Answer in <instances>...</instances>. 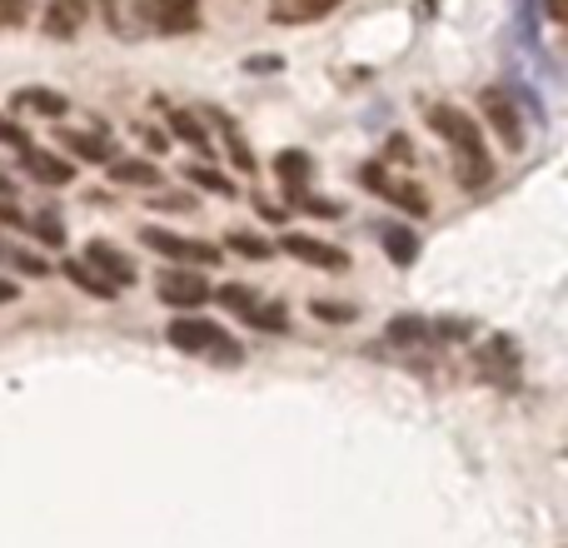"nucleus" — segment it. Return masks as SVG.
<instances>
[{
	"instance_id": "1",
	"label": "nucleus",
	"mask_w": 568,
	"mask_h": 548,
	"mask_svg": "<svg viewBox=\"0 0 568 548\" xmlns=\"http://www.w3.org/2000/svg\"><path fill=\"white\" fill-rule=\"evenodd\" d=\"M429 125L439 130L444 150H449L454 180H459L464 190L494 185V155H489V140H484V130L474 125V115H464L459 105H429Z\"/></svg>"
},
{
	"instance_id": "2",
	"label": "nucleus",
	"mask_w": 568,
	"mask_h": 548,
	"mask_svg": "<svg viewBox=\"0 0 568 548\" xmlns=\"http://www.w3.org/2000/svg\"><path fill=\"white\" fill-rule=\"evenodd\" d=\"M165 344H175L180 354H195V359L240 364V344L230 339V329H220L215 319H200V314H185V319H170Z\"/></svg>"
},
{
	"instance_id": "3",
	"label": "nucleus",
	"mask_w": 568,
	"mask_h": 548,
	"mask_svg": "<svg viewBox=\"0 0 568 548\" xmlns=\"http://www.w3.org/2000/svg\"><path fill=\"white\" fill-rule=\"evenodd\" d=\"M215 300L225 304V309L235 314V319H245L250 329L280 334L284 324H290V319H284V309H280V304H265L255 290H250V284H220V290H215Z\"/></svg>"
},
{
	"instance_id": "4",
	"label": "nucleus",
	"mask_w": 568,
	"mask_h": 548,
	"mask_svg": "<svg viewBox=\"0 0 568 548\" xmlns=\"http://www.w3.org/2000/svg\"><path fill=\"white\" fill-rule=\"evenodd\" d=\"M145 26H155L160 35H195L200 30V0H135Z\"/></svg>"
},
{
	"instance_id": "5",
	"label": "nucleus",
	"mask_w": 568,
	"mask_h": 548,
	"mask_svg": "<svg viewBox=\"0 0 568 548\" xmlns=\"http://www.w3.org/2000/svg\"><path fill=\"white\" fill-rule=\"evenodd\" d=\"M140 240H145V245L155 250V255L180 260V265H220V250L210 245V240H185V235H170V230H160V225H150Z\"/></svg>"
},
{
	"instance_id": "6",
	"label": "nucleus",
	"mask_w": 568,
	"mask_h": 548,
	"mask_svg": "<svg viewBox=\"0 0 568 548\" xmlns=\"http://www.w3.org/2000/svg\"><path fill=\"white\" fill-rule=\"evenodd\" d=\"M479 105H484V115H489L494 135L504 140V150H524V115H519V105H514L509 90L489 85V90L479 95Z\"/></svg>"
},
{
	"instance_id": "7",
	"label": "nucleus",
	"mask_w": 568,
	"mask_h": 548,
	"mask_svg": "<svg viewBox=\"0 0 568 548\" xmlns=\"http://www.w3.org/2000/svg\"><path fill=\"white\" fill-rule=\"evenodd\" d=\"M155 290H160V300H165L170 309H200V304L210 300V280L205 274H195V270H165L155 280Z\"/></svg>"
},
{
	"instance_id": "8",
	"label": "nucleus",
	"mask_w": 568,
	"mask_h": 548,
	"mask_svg": "<svg viewBox=\"0 0 568 548\" xmlns=\"http://www.w3.org/2000/svg\"><path fill=\"white\" fill-rule=\"evenodd\" d=\"M280 250L310 270H349V255H344L339 245H324V240H314V235H284Z\"/></svg>"
},
{
	"instance_id": "9",
	"label": "nucleus",
	"mask_w": 568,
	"mask_h": 548,
	"mask_svg": "<svg viewBox=\"0 0 568 548\" xmlns=\"http://www.w3.org/2000/svg\"><path fill=\"white\" fill-rule=\"evenodd\" d=\"M80 260H85V265L95 270L100 280H105L115 294L125 290V284H135V265H130V260L120 255L115 245H105V240H90V245H85V255H80Z\"/></svg>"
},
{
	"instance_id": "10",
	"label": "nucleus",
	"mask_w": 568,
	"mask_h": 548,
	"mask_svg": "<svg viewBox=\"0 0 568 548\" xmlns=\"http://www.w3.org/2000/svg\"><path fill=\"white\" fill-rule=\"evenodd\" d=\"M359 180L374 190V195L394 200V205H399V210H414V215H424V210H429V200H424L419 190H414V185H404V180H394V175H384L379 165H364V170H359Z\"/></svg>"
},
{
	"instance_id": "11",
	"label": "nucleus",
	"mask_w": 568,
	"mask_h": 548,
	"mask_svg": "<svg viewBox=\"0 0 568 548\" xmlns=\"http://www.w3.org/2000/svg\"><path fill=\"white\" fill-rule=\"evenodd\" d=\"M90 16V0H45V30L55 40H75Z\"/></svg>"
},
{
	"instance_id": "12",
	"label": "nucleus",
	"mask_w": 568,
	"mask_h": 548,
	"mask_svg": "<svg viewBox=\"0 0 568 548\" xmlns=\"http://www.w3.org/2000/svg\"><path fill=\"white\" fill-rule=\"evenodd\" d=\"M60 145H65L75 160H90V165H110V160H115V145H110L100 130H65Z\"/></svg>"
},
{
	"instance_id": "13",
	"label": "nucleus",
	"mask_w": 568,
	"mask_h": 548,
	"mask_svg": "<svg viewBox=\"0 0 568 548\" xmlns=\"http://www.w3.org/2000/svg\"><path fill=\"white\" fill-rule=\"evenodd\" d=\"M329 10H339V0H270V16L280 26H310V20H324Z\"/></svg>"
},
{
	"instance_id": "14",
	"label": "nucleus",
	"mask_w": 568,
	"mask_h": 548,
	"mask_svg": "<svg viewBox=\"0 0 568 548\" xmlns=\"http://www.w3.org/2000/svg\"><path fill=\"white\" fill-rule=\"evenodd\" d=\"M20 165H26L40 185H70V165L60 155H50V150H40V145L20 150Z\"/></svg>"
},
{
	"instance_id": "15",
	"label": "nucleus",
	"mask_w": 568,
	"mask_h": 548,
	"mask_svg": "<svg viewBox=\"0 0 568 548\" xmlns=\"http://www.w3.org/2000/svg\"><path fill=\"white\" fill-rule=\"evenodd\" d=\"M110 180H115V185H135V190L165 185V175H160L150 160H110Z\"/></svg>"
},
{
	"instance_id": "16",
	"label": "nucleus",
	"mask_w": 568,
	"mask_h": 548,
	"mask_svg": "<svg viewBox=\"0 0 568 548\" xmlns=\"http://www.w3.org/2000/svg\"><path fill=\"white\" fill-rule=\"evenodd\" d=\"M310 155H304V150H284V155L275 160V175L284 180V190H290V195H304V190H310Z\"/></svg>"
},
{
	"instance_id": "17",
	"label": "nucleus",
	"mask_w": 568,
	"mask_h": 548,
	"mask_svg": "<svg viewBox=\"0 0 568 548\" xmlns=\"http://www.w3.org/2000/svg\"><path fill=\"white\" fill-rule=\"evenodd\" d=\"M16 105H20V110H30V115H65V110H70V100L60 95V90L26 85V90H16Z\"/></svg>"
},
{
	"instance_id": "18",
	"label": "nucleus",
	"mask_w": 568,
	"mask_h": 548,
	"mask_svg": "<svg viewBox=\"0 0 568 548\" xmlns=\"http://www.w3.org/2000/svg\"><path fill=\"white\" fill-rule=\"evenodd\" d=\"M165 120H170V135H180L185 145H195V150H205L210 155V130L200 125L190 110H180V105H165Z\"/></svg>"
},
{
	"instance_id": "19",
	"label": "nucleus",
	"mask_w": 568,
	"mask_h": 548,
	"mask_svg": "<svg viewBox=\"0 0 568 548\" xmlns=\"http://www.w3.org/2000/svg\"><path fill=\"white\" fill-rule=\"evenodd\" d=\"M60 270H65V280H70V284H75V290L95 294V300H115V290H110V284H105V280H100V274H95V270H90V265H85V260H65V265H60Z\"/></svg>"
},
{
	"instance_id": "20",
	"label": "nucleus",
	"mask_w": 568,
	"mask_h": 548,
	"mask_svg": "<svg viewBox=\"0 0 568 548\" xmlns=\"http://www.w3.org/2000/svg\"><path fill=\"white\" fill-rule=\"evenodd\" d=\"M384 250H389L394 265H414V255H419V240H414L409 225H394V230H384Z\"/></svg>"
},
{
	"instance_id": "21",
	"label": "nucleus",
	"mask_w": 568,
	"mask_h": 548,
	"mask_svg": "<svg viewBox=\"0 0 568 548\" xmlns=\"http://www.w3.org/2000/svg\"><path fill=\"white\" fill-rule=\"evenodd\" d=\"M230 250L245 260H270L275 255V245H270L265 235H250V230H230Z\"/></svg>"
},
{
	"instance_id": "22",
	"label": "nucleus",
	"mask_w": 568,
	"mask_h": 548,
	"mask_svg": "<svg viewBox=\"0 0 568 548\" xmlns=\"http://www.w3.org/2000/svg\"><path fill=\"white\" fill-rule=\"evenodd\" d=\"M185 175H190V180H195V185H200V190H215V195H235V185H230V180H225V175H220V170H205V165H190V170H185Z\"/></svg>"
},
{
	"instance_id": "23",
	"label": "nucleus",
	"mask_w": 568,
	"mask_h": 548,
	"mask_svg": "<svg viewBox=\"0 0 568 548\" xmlns=\"http://www.w3.org/2000/svg\"><path fill=\"white\" fill-rule=\"evenodd\" d=\"M424 334H429V324H424V319H394L389 324V339L394 344H424Z\"/></svg>"
},
{
	"instance_id": "24",
	"label": "nucleus",
	"mask_w": 568,
	"mask_h": 548,
	"mask_svg": "<svg viewBox=\"0 0 568 548\" xmlns=\"http://www.w3.org/2000/svg\"><path fill=\"white\" fill-rule=\"evenodd\" d=\"M6 260L16 265L20 274H30V280H40V274H50L45 260H36V255H20V250H6Z\"/></svg>"
},
{
	"instance_id": "25",
	"label": "nucleus",
	"mask_w": 568,
	"mask_h": 548,
	"mask_svg": "<svg viewBox=\"0 0 568 548\" xmlns=\"http://www.w3.org/2000/svg\"><path fill=\"white\" fill-rule=\"evenodd\" d=\"M314 319H334V324H349L354 309L349 304H329V300H314Z\"/></svg>"
},
{
	"instance_id": "26",
	"label": "nucleus",
	"mask_w": 568,
	"mask_h": 548,
	"mask_svg": "<svg viewBox=\"0 0 568 548\" xmlns=\"http://www.w3.org/2000/svg\"><path fill=\"white\" fill-rule=\"evenodd\" d=\"M0 145H10V150H30V135L16 125V120L0 115Z\"/></svg>"
},
{
	"instance_id": "27",
	"label": "nucleus",
	"mask_w": 568,
	"mask_h": 548,
	"mask_svg": "<svg viewBox=\"0 0 568 548\" xmlns=\"http://www.w3.org/2000/svg\"><path fill=\"white\" fill-rule=\"evenodd\" d=\"M225 145H230V160H235L240 170H255V155H250V150L240 145V135H235V130H230V120H225Z\"/></svg>"
},
{
	"instance_id": "28",
	"label": "nucleus",
	"mask_w": 568,
	"mask_h": 548,
	"mask_svg": "<svg viewBox=\"0 0 568 548\" xmlns=\"http://www.w3.org/2000/svg\"><path fill=\"white\" fill-rule=\"evenodd\" d=\"M30 16V0H0V26H20Z\"/></svg>"
},
{
	"instance_id": "29",
	"label": "nucleus",
	"mask_w": 568,
	"mask_h": 548,
	"mask_svg": "<svg viewBox=\"0 0 568 548\" xmlns=\"http://www.w3.org/2000/svg\"><path fill=\"white\" fill-rule=\"evenodd\" d=\"M105 16L115 35H130V16H125V0H105Z\"/></svg>"
},
{
	"instance_id": "30",
	"label": "nucleus",
	"mask_w": 568,
	"mask_h": 548,
	"mask_svg": "<svg viewBox=\"0 0 568 548\" xmlns=\"http://www.w3.org/2000/svg\"><path fill=\"white\" fill-rule=\"evenodd\" d=\"M300 210H310V215H339V205L334 200H310V195H290Z\"/></svg>"
},
{
	"instance_id": "31",
	"label": "nucleus",
	"mask_w": 568,
	"mask_h": 548,
	"mask_svg": "<svg viewBox=\"0 0 568 548\" xmlns=\"http://www.w3.org/2000/svg\"><path fill=\"white\" fill-rule=\"evenodd\" d=\"M36 235L45 240V245H65V230H60V220H36Z\"/></svg>"
},
{
	"instance_id": "32",
	"label": "nucleus",
	"mask_w": 568,
	"mask_h": 548,
	"mask_svg": "<svg viewBox=\"0 0 568 548\" xmlns=\"http://www.w3.org/2000/svg\"><path fill=\"white\" fill-rule=\"evenodd\" d=\"M16 300V280H0V304Z\"/></svg>"
},
{
	"instance_id": "33",
	"label": "nucleus",
	"mask_w": 568,
	"mask_h": 548,
	"mask_svg": "<svg viewBox=\"0 0 568 548\" xmlns=\"http://www.w3.org/2000/svg\"><path fill=\"white\" fill-rule=\"evenodd\" d=\"M568 16V6H564V0H549V20H564Z\"/></svg>"
}]
</instances>
